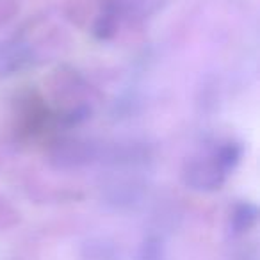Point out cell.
<instances>
[{"label": "cell", "instance_id": "obj_5", "mask_svg": "<svg viewBox=\"0 0 260 260\" xmlns=\"http://www.w3.org/2000/svg\"><path fill=\"white\" fill-rule=\"evenodd\" d=\"M241 157H242V146L237 145V143H232V141L223 143V145L216 150V153H214V159L219 162V166L223 168L226 173L237 166Z\"/></svg>", "mask_w": 260, "mask_h": 260}, {"label": "cell", "instance_id": "obj_1", "mask_svg": "<svg viewBox=\"0 0 260 260\" xmlns=\"http://www.w3.org/2000/svg\"><path fill=\"white\" fill-rule=\"evenodd\" d=\"M100 150L93 141L77 136H64L55 139L48 148V162L54 170L72 171L94 162Z\"/></svg>", "mask_w": 260, "mask_h": 260}, {"label": "cell", "instance_id": "obj_4", "mask_svg": "<svg viewBox=\"0 0 260 260\" xmlns=\"http://www.w3.org/2000/svg\"><path fill=\"white\" fill-rule=\"evenodd\" d=\"M256 217H258V209H256L253 203L242 202L237 203L234 207L230 214V228L234 234H246L249 232L256 223Z\"/></svg>", "mask_w": 260, "mask_h": 260}, {"label": "cell", "instance_id": "obj_2", "mask_svg": "<svg viewBox=\"0 0 260 260\" xmlns=\"http://www.w3.org/2000/svg\"><path fill=\"white\" fill-rule=\"evenodd\" d=\"M226 171L212 157H196L184 166L182 180L191 191L214 192L223 187L226 180Z\"/></svg>", "mask_w": 260, "mask_h": 260}, {"label": "cell", "instance_id": "obj_3", "mask_svg": "<svg viewBox=\"0 0 260 260\" xmlns=\"http://www.w3.org/2000/svg\"><path fill=\"white\" fill-rule=\"evenodd\" d=\"M143 187H145L143 184H139L136 180H128V178L112 180L105 187V200H107V203L114 205L116 209L132 207L134 203H138L141 200Z\"/></svg>", "mask_w": 260, "mask_h": 260}, {"label": "cell", "instance_id": "obj_6", "mask_svg": "<svg viewBox=\"0 0 260 260\" xmlns=\"http://www.w3.org/2000/svg\"><path fill=\"white\" fill-rule=\"evenodd\" d=\"M164 256V242L157 235H148L139 246L138 258L139 260H162Z\"/></svg>", "mask_w": 260, "mask_h": 260}]
</instances>
